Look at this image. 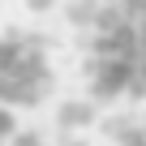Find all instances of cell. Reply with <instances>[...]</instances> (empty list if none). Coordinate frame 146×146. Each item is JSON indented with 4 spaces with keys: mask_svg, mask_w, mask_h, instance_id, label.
Returning a JSON list of instances; mask_svg holds the SVG:
<instances>
[{
    "mask_svg": "<svg viewBox=\"0 0 146 146\" xmlns=\"http://www.w3.org/2000/svg\"><path fill=\"white\" fill-rule=\"evenodd\" d=\"M86 82L99 99H146V0H103L86 30Z\"/></svg>",
    "mask_w": 146,
    "mask_h": 146,
    "instance_id": "1",
    "label": "cell"
},
{
    "mask_svg": "<svg viewBox=\"0 0 146 146\" xmlns=\"http://www.w3.org/2000/svg\"><path fill=\"white\" fill-rule=\"evenodd\" d=\"M52 90V52L30 30H5L0 35V103L26 112L39 108Z\"/></svg>",
    "mask_w": 146,
    "mask_h": 146,
    "instance_id": "2",
    "label": "cell"
},
{
    "mask_svg": "<svg viewBox=\"0 0 146 146\" xmlns=\"http://www.w3.org/2000/svg\"><path fill=\"white\" fill-rule=\"evenodd\" d=\"M13 133H17V112L0 103V146H9V142H13Z\"/></svg>",
    "mask_w": 146,
    "mask_h": 146,
    "instance_id": "3",
    "label": "cell"
}]
</instances>
